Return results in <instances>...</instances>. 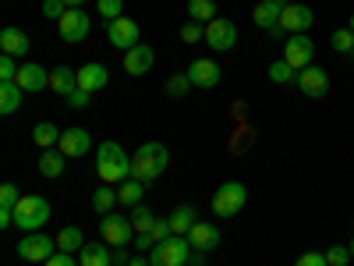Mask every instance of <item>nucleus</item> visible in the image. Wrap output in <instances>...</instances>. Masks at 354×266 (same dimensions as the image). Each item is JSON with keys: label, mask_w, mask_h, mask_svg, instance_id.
Returning a JSON list of instances; mask_svg holds the SVG:
<instances>
[{"label": "nucleus", "mask_w": 354, "mask_h": 266, "mask_svg": "<svg viewBox=\"0 0 354 266\" xmlns=\"http://www.w3.org/2000/svg\"><path fill=\"white\" fill-rule=\"evenodd\" d=\"M96 174L103 185H121L131 177V157L117 142H103L96 150Z\"/></svg>", "instance_id": "f257e3e1"}, {"label": "nucleus", "mask_w": 354, "mask_h": 266, "mask_svg": "<svg viewBox=\"0 0 354 266\" xmlns=\"http://www.w3.org/2000/svg\"><path fill=\"white\" fill-rule=\"evenodd\" d=\"M170 163V150L163 142H142L138 153L131 157V177H138V181H156V177L167 170Z\"/></svg>", "instance_id": "f03ea898"}, {"label": "nucleus", "mask_w": 354, "mask_h": 266, "mask_svg": "<svg viewBox=\"0 0 354 266\" xmlns=\"http://www.w3.org/2000/svg\"><path fill=\"white\" fill-rule=\"evenodd\" d=\"M192 259V242L185 234H170L167 242H156L149 252V266H188Z\"/></svg>", "instance_id": "7ed1b4c3"}, {"label": "nucleus", "mask_w": 354, "mask_h": 266, "mask_svg": "<svg viewBox=\"0 0 354 266\" xmlns=\"http://www.w3.org/2000/svg\"><path fill=\"white\" fill-rule=\"evenodd\" d=\"M50 220V202L43 199V195H21L18 199V206H15V224L21 227V231H39L43 224Z\"/></svg>", "instance_id": "20e7f679"}, {"label": "nucleus", "mask_w": 354, "mask_h": 266, "mask_svg": "<svg viewBox=\"0 0 354 266\" xmlns=\"http://www.w3.org/2000/svg\"><path fill=\"white\" fill-rule=\"evenodd\" d=\"M245 202H248V188L241 181H223L216 188V195H213V213L223 217V220L227 217H238L245 210Z\"/></svg>", "instance_id": "39448f33"}, {"label": "nucleus", "mask_w": 354, "mask_h": 266, "mask_svg": "<svg viewBox=\"0 0 354 266\" xmlns=\"http://www.w3.org/2000/svg\"><path fill=\"white\" fill-rule=\"evenodd\" d=\"M100 234L103 242L113 245V249H128L135 242V227H131V217H121V213H106L100 220Z\"/></svg>", "instance_id": "423d86ee"}, {"label": "nucleus", "mask_w": 354, "mask_h": 266, "mask_svg": "<svg viewBox=\"0 0 354 266\" xmlns=\"http://www.w3.org/2000/svg\"><path fill=\"white\" fill-rule=\"evenodd\" d=\"M53 252H57V242H50V234H43V231L25 234L21 245H18V256H21L25 263H46Z\"/></svg>", "instance_id": "0eeeda50"}, {"label": "nucleus", "mask_w": 354, "mask_h": 266, "mask_svg": "<svg viewBox=\"0 0 354 266\" xmlns=\"http://www.w3.org/2000/svg\"><path fill=\"white\" fill-rule=\"evenodd\" d=\"M57 28H61V39L64 43H82L88 36V28H93V18H88L82 8H68L64 18L57 21Z\"/></svg>", "instance_id": "6e6552de"}, {"label": "nucleus", "mask_w": 354, "mask_h": 266, "mask_svg": "<svg viewBox=\"0 0 354 266\" xmlns=\"http://www.w3.org/2000/svg\"><path fill=\"white\" fill-rule=\"evenodd\" d=\"M294 85H298L305 96L319 100V96H326V93H330V75H326V68H319V64H308V68H301V71H298V78H294Z\"/></svg>", "instance_id": "1a4fd4ad"}, {"label": "nucleus", "mask_w": 354, "mask_h": 266, "mask_svg": "<svg viewBox=\"0 0 354 266\" xmlns=\"http://www.w3.org/2000/svg\"><path fill=\"white\" fill-rule=\"evenodd\" d=\"M106 39H110V46H117V50H135L138 46V21L135 18H117V21H110L106 25Z\"/></svg>", "instance_id": "9d476101"}, {"label": "nucleus", "mask_w": 354, "mask_h": 266, "mask_svg": "<svg viewBox=\"0 0 354 266\" xmlns=\"http://www.w3.org/2000/svg\"><path fill=\"white\" fill-rule=\"evenodd\" d=\"M312 25H315V15H312L308 4H287V8L280 11V28H287L290 36L308 33Z\"/></svg>", "instance_id": "9b49d317"}, {"label": "nucleus", "mask_w": 354, "mask_h": 266, "mask_svg": "<svg viewBox=\"0 0 354 266\" xmlns=\"http://www.w3.org/2000/svg\"><path fill=\"white\" fill-rule=\"evenodd\" d=\"M205 43H209V50H234V43H238V25L227 18H213L205 25Z\"/></svg>", "instance_id": "f8f14e48"}, {"label": "nucleus", "mask_w": 354, "mask_h": 266, "mask_svg": "<svg viewBox=\"0 0 354 266\" xmlns=\"http://www.w3.org/2000/svg\"><path fill=\"white\" fill-rule=\"evenodd\" d=\"M312 53H315V43L308 39V33H301V36H290V39H287V46H283V61H287L294 71H301V68L312 64Z\"/></svg>", "instance_id": "ddd939ff"}, {"label": "nucleus", "mask_w": 354, "mask_h": 266, "mask_svg": "<svg viewBox=\"0 0 354 266\" xmlns=\"http://www.w3.org/2000/svg\"><path fill=\"white\" fill-rule=\"evenodd\" d=\"M188 75H192V85H195V89H216L220 78H223V75H220V64L209 61V57H198V61H192Z\"/></svg>", "instance_id": "4468645a"}, {"label": "nucleus", "mask_w": 354, "mask_h": 266, "mask_svg": "<svg viewBox=\"0 0 354 266\" xmlns=\"http://www.w3.org/2000/svg\"><path fill=\"white\" fill-rule=\"evenodd\" d=\"M188 242H192L195 252H213V249H220V227L209 224V220H198L188 234Z\"/></svg>", "instance_id": "2eb2a0df"}, {"label": "nucleus", "mask_w": 354, "mask_h": 266, "mask_svg": "<svg viewBox=\"0 0 354 266\" xmlns=\"http://www.w3.org/2000/svg\"><path fill=\"white\" fill-rule=\"evenodd\" d=\"M153 64H156V50L153 46H145V43H138L135 50H128L124 53V71L128 75H145V71H153Z\"/></svg>", "instance_id": "dca6fc26"}, {"label": "nucleus", "mask_w": 354, "mask_h": 266, "mask_svg": "<svg viewBox=\"0 0 354 266\" xmlns=\"http://www.w3.org/2000/svg\"><path fill=\"white\" fill-rule=\"evenodd\" d=\"M68 160L71 157H85L88 150H93V135H88L85 128H68L64 135H61V145H57Z\"/></svg>", "instance_id": "f3484780"}, {"label": "nucleus", "mask_w": 354, "mask_h": 266, "mask_svg": "<svg viewBox=\"0 0 354 266\" xmlns=\"http://www.w3.org/2000/svg\"><path fill=\"white\" fill-rule=\"evenodd\" d=\"M15 82L25 89V93H43V89H50V71L43 64H21Z\"/></svg>", "instance_id": "a211bd4d"}, {"label": "nucleus", "mask_w": 354, "mask_h": 266, "mask_svg": "<svg viewBox=\"0 0 354 266\" xmlns=\"http://www.w3.org/2000/svg\"><path fill=\"white\" fill-rule=\"evenodd\" d=\"M106 82H110V71H106V64H85V68H78V89H85V93H100V89H106Z\"/></svg>", "instance_id": "6ab92c4d"}, {"label": "nucleus", "mask_w": 354, "mask_h": 266, "mask_svg": "<svg viewBox=\"0 0 354 266\" xmlns=\"http://www.w3.org/2000/svg\"><path fill=\"white\" fill-rule=\"evenodd\" d=\"M28 46H32V43H28V36L21 33V28H4V33H0V50H4L8 57H25L28 53Z\"/></svg>", "instance_id": "aec40b11"}, {"label": "nucleus", "mask_w": 354, "mask_h": 266, "mask_svg": "<svg viewBox=\"0 0 354 266\" xmlns=\"http://www.w3.org/2000/svg\"><path fill=\"white\" fill-rule=\"evenodd\" d=\"M78 89V71H71V68H53L50 71V93H57V96H71Z\"/></svg>", "instance_id": "412c9836"}, {"label": "nucleus", "mask_w": 354, "mask_h": 266, "mask_svg": "<svg viewBox=\"0 0 354 266\" xmlns=\"http://www.w3.org/2000/svg\"><path fill=\"white\" fill-rule=\"evenodd\" d=\"M82 266H113V249H106V242H93L78 252Z\"/></svg>", "instance_id": "4be33fe9"}, {"label": "nucleus", "mask_w": 354, "mask_h": 266, "mask_svg": "<svg viewBox=\"0 0 354 266\" xmlns=\"http://www.w3.org/2000/svg\"><path fill=\"white\" fill-rule=\"evenodd\" d=\"M167 220H170V231H174V234H185V238H188L192 227L198 224V213H195V206H177Z\"/></svg>", "instance_id": "5701e85b"}, {"label": "nucleus", "mask_w": 354, "mask_h": 266, "mask_svg": "<svg viewBox=\"0 0 354 266\" xmlns=\"http://www.w3.org/2000/svg\"><path fill=\"white\" fill-rule=\"evenodd\" d=\"M280 11L283 8H277V4H255V11H252V21L259 25V28H266V33H277L280 28Z\"/></svg>", "instance_id": "b1692460"}, {"label": "nucleus", "mask_w": 354, "mask_h": 266, "mask_svg": "<svg viewBox=\"0 0 354 266\" xmlns=\"http://www.w3.org/2000/svg\"><path fill=\"white\" fill-rule=\"evenodd\" d=\"M61 128H57L53 121H39L36 128H32V142L39 145V150H57V145H61Z\"/></svg>", "instance_id": "393cba45"}, {"label": "nucleus", "mask_w": 354, "mask_h": 266, "mask_svg": "<svg viewBox=\"0 0 354 266\" xmlns=\"http://www.w3.org/2000/svg\"><path fill=\"white\" fill-rule=\"evenodd\" d=\"M57 252H82L88 242H85V234H82V227H61V234H57Z\"/></svg>", "instance_id": "a878e982"}, {"label": "nucleus", "mask_w": 354, "mask_h": 266, "mask_svg": "<svg viewBox=\"0 0 354 266\" xmlns=\"http://www.w3.org/2000/svg\"><path fill=\"white\" fill-rule=\"evenodd\" d=\"M21 96H25V89L18 82H0V114H15L21 107Z\"/></svg>", "instance_id": "bb28decb"}, {"label": "nucleus", "mask_w": 354, "mask_h": 266, "mask_svg": "<svg viewBox=\"0 0 354 266\" xmlns=\"http://www.w3.org/2000/svg\"><path fill=\"white\" fill-rule=\"evenodd\" d=\"M64 167H68V157L61 150H43V157H39V174L43 177H61Z\"/></svg>", "instance_id": "cd10ccee"}, {"label": "nucleus", "mask_w": 354, "mask_h": 266, "mask_svg": "<svg viewBox=\"0 0 354 266\" xmlns=\"http://www.w3.org/2000/svg\"><path fill=\"white\" fill-rule=\"evenodd\" d=\"M142 195H145V188H142L138 177H128V181L117 185V199H121V206H142Z\"/></svg>", "instance_id": "c85d7f7f"}, {"label": "nucleus", "mask_w": 354, "mask_h": 266, "mask_svg": "<svg viewBox=\"0 0 354 266\" xmlns=\"http://www.w3.org/2000/svg\"><path fill=\"white\" fill-rule=\"evenodd\" d=\"M117 202H121V199H117V188H113V185H103V188L93 192V210H96L100 217L113 213V206H117Z\"/></svg>", "instance_id": "c756f323"}, {"label": "nucleus", "mask_w": 354, "mask_h": 266, "mask_svg": "<svg viewBox=\"0 0 354 266\" xmlns=\"http://www.w3.org/2000/svg\"><path fill=\"white\" fill-rule=\"evenodd\" d=\"M188 15H192V21H202V25H209L213 18H220L213 0H188Z\"/></svg>", "instance_id": "7c9ffc66"}, {"label": "nucleus", "mask_w": 354, "mask_h": 266, "mask_svg": "<svg viewBox=\"0 0 354 266\" xmlns=\"http://www.w3.org/2000/svg\"><path fill=\"white\" fill-rule=\"evenodd\" d=\"M270 78H273L277 85H290L294 78H298V71H294V68L283 61V57H280V61H273V64H270Z\"/></svg>", "instance_id": "2f4dec72"}, {"label": "nucleus", "mask_w": 354, "mask_h": 266, "mask_svg": "<svg viewBox=\"0 0 354 266\" xmlns=\"http://www.w3.org/2000/svg\"><path fill=\"white\" fill-rule=\"evenodd\" d=\"M131 227H135V234H142V231H149L153 224H156V217H153V210H145V206H131Z\"/></svg>", "instance_id": "473e14b6"}, {"label": "nucleus", "mask_w": 354, "mask_h": 266, "mask_svg": "<svg viewBox=\"0 0 354 266\" xmlns=\"http://www.w3.org/2000/svg\"><path fill=\"white\" fill-rule=\"evenodd\" d=\"M188 89H192V75H188V71H177V75L167 78V93H170V96H185Z\"/></svg>", "instance_id": "72a5a7b5"}, {"label": "nucleus", "mask_w": 354, "mask_h": 266, "mask_svg": "<svg viewBox=\"0 0 354 266\" xmlns=\"http://www.w3.org/2000/svg\"><path fill=\"white\" fill-rule=\"evenodd\" d=\"M330 43H333V50H337V53H347V57L354 53V33H351V28H337Z\"/></svg>", "instance_id": "f704fd0d"}, {"label": "nucleus", "mask_w": 354, "mask_h": 266, "mask_svg": "<svg viewBox=\"0 0 354 266\" xmlns=\"http://www.w3.org/2000/svg\"><path fill=\"white\" fill-rule=\"evenodd\" d=\"M96 8L106 21H117V18H124V0H96Z\"/></svg>", "instance_id": "c9c22d12"}, {"label": "nucleus", "mask_w": 354, "mask_h": 266, "mask_svg": "<svg viewBox=\"0 0 354 266\" xmlns=\"http://www.w3.org/2000/svg\"><path fill=\"white\" fill-rule=\"evenodd\" d=\"M181 39H185L188 46H195L198 39H205V25H202V21H185V28H181Z\"/></svg>", "instance_id": "e433bc0d"}, {"label": "nucleus", "mask_w": 354, "mask_h": 266, "mask_svg": "<svg viewBox=\"0 0 354 266\" xmlns=\"http://www.w3.org/2000/svg\"><path fill=\"white\" fill-rule=\"evenodd\" d=\"M354 256H351V245H333V249H326V263L330 266H347Z\"/></svg>", "instance_id": "4c0bfd02"}, {"label": "nucleus", "mask_w": 354, "mask_h": 266, "mask_svg": "<svg viewBox=\"0 0 354 266\" xmlns=\"http://www.w3.org/2000/svg\"><path fill=\"white\" fill-rule=\"evenodd\" d=\"M18 68H21L18 57H8L4 53V57H0V82H15L18 78Z\"/></svg>", "instance_id": "58836bf2"}, {"label": "nucleus", "mask_w": 354, "mask_h": 266, "mask_svg": "<svg viewBox=\"0 0 354 266\" xmlns=\"http://www.w3.org/2000/svg\"><path fill=\"white\" fill-rule=\"evenodd\" d=\"M64 11H68L64 0H43V15H46L50 21H61V18H64Z\"/></svg>", "instance_id": "ea45409f"}, {"label": "nucleus", "mask_w": 354, "mask_h": 266, "mask_svg": "<svg viewBox=\"0 0 354 266\" xmlns=\"http://www.w3.org/2000/svg\"><path fill=\"white\" fill-rule=\"evenodd\" d=\"M18 199H21V195H18V185H11V181H8L4 188H0V206H4V210H15Z\"/></svg>", "instance_id": "a19ab883"}, {"label": "nucleus", "mask_w": 354, "mask_h": 266, "mask_svg": "<svg viewBox=\"0 0 354 266\" xmlns=\"http://www.w3.org/2000/svg\"><path fill=\"white\" fill-rule=\"evenodd\" d=\"M88 96H93V93H85V89H75V93L64 96V100H68L71 110H85V107H88Z\"/></svg>", "instance_id": "79ce46f5"}, {"label": "nucleus", "mask_w": 354, "mask_h": 266, "mask_svg": "<svg viewBox=\"0 0 354 266\" xmlns=\"http://www.w3.org/2000/svg\"><path fill=\"white\" fill-rule=\"evenodd\" d=\"M149 234H153V238H156V242H167V238H170V234H174V231H170V220H160V217H156V224L149 227Z\"/></svg>", "instance_id": "37998d69"}, {"label": "nucleus", "mask_w": 354, "mask_h": 266, "mask_svg": "<svg viewBox=\"0 0 354 266\" xmlns=\"http://www.w3.org/2000/svg\"><path fill=\"white\" fill-rule=\"evenodd\" d=\"M294 266H330V263H326V252H305Z\"/></svg>", "instance_id": "c03bdc74"}, {"label": "nucleus", "mask_w": 354, "mask_h": 266, "mask_svg": "<svg viewBox=\"0 0 354 266\" xmlns=\"http://www.w3.org/2000/svg\"><path fill=\"white\" fill-rule=\"evenodd\" d=\"M46 266H82L71 252H53L50 259H46Z\"/></svg>", "instance_id": "a18cd8bd"}, {"label": "nucleus", "mask_w": 354, "mask_h": 266, "mask_svg": "<svg viewBox=\"0 0 354 266\" xmlns=\"http://www.w3.org/2000/svg\"><path fill=\"white\" fill-rule=\"evenodd\" d=\"M153 245H156V238L149 231H142V234H135V252H153Z\"/></svg>", "instance_id": "49530a36"}, {"label": "nucleus", "mask_w": 354, "mask_h": 266, "mask_svg": "<svg viewBox=\"0 0 354 266\" xmlns=\"http://www.w3.org/2000/svg\"><path fill=\"white\" fill-rule=\"evenodd\" d=\"M128 263H131L128 249H113V266H128Z\"/></svg>", "instance_id": "de8ad7c7"}, {"label": "nucleus", "mask_w": 354, "mask_h": 266, "mask_svg": "<svg viewBox=\"0 0 354 266\" xmlns=\"http://www.w3.org/2000/svg\"><path fill=\"white\" fill-rule=\"evenodd\" d=\"M262 4H277V8H287L290 0H262Z\"/></svg>", "instance_id": "09e8293b"}, {"label": "nucleus", "mask_w": 354, "mask_h": 266, "mask_svg": "<svg viewBox=\"0 0 354 266\" xmlns=\"http://www.w3.org/2000/svg\"><path fill=\"white\" fill-rule=\"evenodd\" d=\"M64 4H68V8H82V4H85V0H64Z\"/></svg>", "instance_id": "8fccbe9b"}, {"label": "nucleus", "mask_w": 354, "mask_h": 266, "mask_svg": "<svg viewBox=\"0 0 354 266\" xmlns=\"http://www.w3.org/2000/svg\"><path fill=\"white\" fill-rule=\"evenodd\" d=\"M347 28H351V33H354V15H351V21H347Z\"/></svg>", "instance_id": "3c124183"}, {"label": "nucleus", "mask_w": 354, "mask_h": 266, "mask_svg": "<svg viewBox=\"0 0 354 266\" xmlns=\"http://www.w3.org/2000/svg\"><path fill=\"white\" fill-rule=\"evenodd\" d=\"M351 256H354V242H351Z\"/></svg>", "instance_id": "603ef678"}, {"label": "nucleus", "mask_w": 354, "mask_h": 266, "mask_svg": "<svg viewBox=\"0 0 354 266\" xmlns=\"http://www.w3.org/2000/svg\"><path fill=\"white\" fill-rule=\"evenodd\" d=\"M188 266H198V263H188Z\"/></svg>", "instance_id": "864d4df0"}]
</instances>
